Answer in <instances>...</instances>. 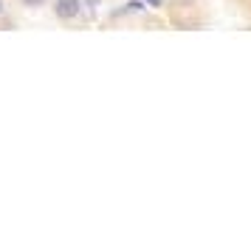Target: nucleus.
<instances>
[{"mask_svg":"<svg viewBox=\"0 0 251 243\" xmlns=\"http://www.w3.org/2000/svg\"><path fill=\"white\" fill-rule=\"evenodd\" d=\"M46 0H25V6H43Z\"/></svg>","mask_w":251,"mask_h":243,"instance_id":"nucleus-3","label":"nucleus"},{"mask_svg":"<svg viewBox=\"0 0 251 243\" xmlns=\"http://www.w3.org/2000/svg\"><path fill=\"white\" fill-rule=\"evenodd\" d=\"M0 12H3V0H0Z\"/></svg>","mask_w":251,"mask_h":243,"instance_id":"nucleus-5","label":"nucleus"},{"mask_svg":"<svg viewBox=\"0 0 251 243\" xmlns=\"http://www.w3.org/2000/svg\"><path fill=\"white\" fill-rule=\"evenodd\" d=\"M57 17L68 20V17H76L79 14V0H57Z\"/></svg>","mask_w":251,"mask_h":243,"instance_id":"nucleus-1","label":"nucleus"},{"mask_svg":"<svg viewBox=\"0 0 251 243\" xmlns=\"http://www.w3.org/2000/svg\"><path fill=\"white\" fill-rule=\"evenodd\" d=\"M150 6H161V0H147Z\"/></svg>","mask_w":251,"mask_h":243,"instance_id":"nucleus-4","label":"nucleus"},{"mask_svg":"<svg viewBox=\"0 0 251 243\" xmlns=\"http://www.w3.org/2000/svg\"><path fill=\"white\" fill-rule=\"evenodd\" d=\"M144 6H141V0H133V3H127V9L125 12H141Z\"/></svg>","mask_w":251,"mask_h":243,"instance_id":"nucleus-2","label":"nucleus"}]
</instances>
